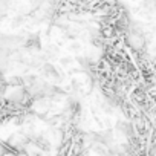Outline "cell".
Listing matches in <instances>:
<instances>
[{"label":"cell","mask_w":156,"mask_h":156,"mask_svg":"<svg viewBox=\"0 0 156 156\" xmlns=\"http://www.w3.org/2000/svg\"><path fill=\"white\" fill-rule=\"evenodd\" d=\"M129 44L133 48V49H141L142 46H144V37H142V34L139 32V31H132L130 34H129Z\"/></svg>","instance_id":"obj_1"},{"label":"cell","mask_w":156,"mask_h":156,"mask_svg":"<svg viewBox=\"0 0 156 156\" xmlns=\"http://www.w3.org/2000/svg\"><path fill=\"white\" fill-rule=\"evenodd\" d=\"M43 72H44V75H46L48 78H52V80H60L58 70H57L52 64H49V63H46V64L43 66Z\"/></svg>","instance_id":"obj_2"},{"label":"cell","mask_w":156,"mask_h":156,"mask_svg":"<svg viewBox=\"0 0 156 156\" xmlns=\"http://www.w3.org/2000/svg\"><path fill=\"white\" fill-rule=\"evenodd\" d=\"M142 8H145L147 11H154L156 9V0H144Z\"/></svg>","instance_id":"obj_3"},{"label":"cell","mask_w":156,"mask_h":156,"mask_svg":"<svg viewBox=\"0 0 156 156\" xmlns=\"http://www.w3.org/2000/svg\"><path fill=\"white\" fill-rule=\"evenodd\" d=\"M0 2H2V3H6V5H8V3H9V0H0Z\"/></svg>","instance_id":"obj_4"}]
</instances>
